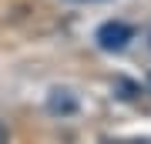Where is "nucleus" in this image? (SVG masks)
<instances>
[{"instance_id":"f03ea898","label":"nucleus","mask_w":151,"mask_h":144,"mask_svg":"<svg viewBox=\"0 0 151 144\" xmlns=\"http://www.w3.org/2000/svg\"><path fill=\"white\" fill-rule=\"evenodd\" d=\"M47 111H50V114H60V117H67V114L77 111V97L70 94V91H64V87H54V91H50V97H47Z\"/></svg>"},{"instance_id":"20e7f679","label":"nucleus","mask_w":151,"mask_h":144,"mask_svg":"<svg viewBox=\"0 0 151 144\" xmlns=\"http://www.w3.org/2000/svg\"><path fill=\"white\" fill-rule=\"evenodd\" d=\"M77 4H104V0H77Z\"/></svg>"},{"instance_id":"39448f33","label":"nucleus","mask_w":151,"mask_h":144,"mask_svg":"<svg viewBox=\"0 0 151 144\" xmlns=\"http://www.w3.org/2000/svg\"><path fill=\"white\" fill-rule=\"evenodd\" d=\"M148 94H151V74H148Z\"/></svg>"},{"instance_id":"7ed1b4c3","label":"nucleus","mask_w":151,"mask_h":144,"mask_svg":"<svg viewBox=\"0 0 151 144\" xmlns=\"http://www.w3.org/2000/svg\"><path fill=\"white\" fill-rule=\"evenodd\" d=\"M0 144H7V128L0 124Z\"/></svg>"},{"instance_id":"423d86ee","label":"nucleus","mask_w":151,"mask_h":144,"mask_svg":"<svg viewBox=\"0 0 151 144\" xmlns=\"http://www.w3.org/2000/svg\"><path fill=\"white\" fill-rule=\"evenodd\" d=\"M148 44H151V34H148Z\"/></svg>"},{"instance_id":"f257e3e1","label":"nucleus","mask_w":151,"mask_h":144,"mask_svg":"<svg viewBox=\"0 0 151 144\" xmlns=\"http://www.w3.org/2000/svg\"><path fill=\"white\" fill-rule=\"evenodd\" d=\"M94 40H97L101 50L118 54V50H124L131 40H134V30H131V24H124V20H104L101 27H97Z\"/></svg>"}]
</instances>
